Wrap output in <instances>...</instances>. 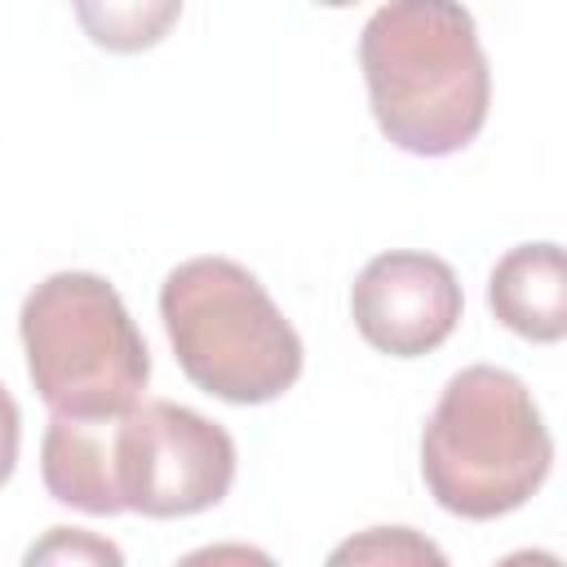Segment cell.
Here are the masks:
<instances>
[{
  "label": "cell",
  "instance_id": "obj_1",
  "mask_svg": "<svg viewBox=\"0 0 567 567\" xmlns=\"http://www.w3.org/2000/svg\"><path fill=\"white\" fill-rule=\"evenodd\" d=\"M359 66L381 133L408 155L465 151L492 106V71L461 0H390L359 31Z\"/></svg>",
  "mask_w": 567,
  "mask_h": 567
},
{
  "label": "cell",
  "instance_id": "obj_2",
  "mask_svg": "<svg viewBox=\"0 0 567 567\" xmlns=\"http://www.w3.org/2000/svg\"><path fill=\"white\" fill-rule=\"evenodd\" d=\"M554 439L532 390L492 363L461 368L421 434V478L456 518H501L549 478Z\"/></svg>",
  "mask_w": 567,
  "mask_h": 567
},
{
  "label": "cell",
  "instance_id": "obj_3",
  "mask_svg": "<svg viewBox=\"0 0 567 567\" xmlns=\"http://www.w3.org/2000/svg\"><path fill=\"white\" fill-rule=\"evenodd\" d=\"M159 319L190 385L226 403H270L301 377V337L252 270L190 257L159 288Z\"/></svg>",
  "mask_w": 567,
  "mask_h": 567
},
{
  "label": "cell",
  "instance_id": "obj_4",
  "mask_svg": "<svg viewBox=\"0 0 567 567\" xmlns=\"http://www.w3.org/2000/svg\"><path fill=\"white\" fill-rule=\"evenodd\" d=\"M27 377L58 416H111L142 399L151 350L120 292L89 270L40 279L18 315Z\"/></svg>",
  "mask_w": 567,
  "mask_h": 567
},
{
  "label": "cell",
  "instance_id": "obj_5",
  "mask_svg": "<svg viewBox=\"0 0 567 567\" xmlns=\"http://www.w3.org/2000/svg\"><path fill=\"white\" fill-rule=\"evenodd\" d=\"M120 501L146 518L213 509L235 483V439L168 399H137L115 416Z\"/></svg>",
  "mask_w": 567,
  "mask_h": 567
},
{
  "label": "cell",
  "instance_id": "obj_6",
  "mask_svg": "<svg viewBox=\"0 0 567 567\" xmlns=\"http://www.w3.org/2000/svg\"><path fill=\"white\" fill-rule=\"evenodd\" d=\"M350 315L372 350L416 359L452 337L461 319V284L443 257L394 248L359 270L350 288Z\"/></svg>",
  "mask_w": 567,
  "mask_h": 567
},
{
  "label": "cell",
  "instance_id": "obj_7",
  "mask_svg": "<svg viewBox=\"0 0 567 567\" xmlns=\"http://www.w3.org/2000/svg\"><path fill=\"white\" fill-rule=\"evenodd\" d=\"M115 416H58L40 443V474L53 501L84 514H124L115 483Z\"/></svg>",
  "mask_w": 567,
  "mask_h": 567
},
{
  "label": "cell",
  "instance_id": "obj_8",
  "mask_svg": "<svg viewBox=\"0 0 567 567\" xmlns=\"http://www.w3.org/2000/svg\"><path fill=\"white\" fill-rule=\"evenodd\" d=\"M492 315L540 346L567 337V261L558 244H518L509 248L487 279Z\"/></svg>",
  "mask_w": 567,
  "mask_h": 567
},
{
  "label": "cell",
  "instance_id": "obj_9",
  "mask_svg": "<svg viewBox=\"0 0 567 567\" xmlns=\"http://www.w3.org/2000/svg\"><path fill=\"white\" fill-rule=\"evenodd\" d=\"M80 31L106 53L155 49L182 18V0H71Z\"/></svg>",
  "mask_w": 567,
  "mask_h": 567
},
{
  "label": "cell",
  "instance_id": "obj_10",
  "mask_svg": "<svg viewBox=\"0 0 567 567\" xmlns=\"http://www.w3.org/2000/svg\"><path fill=\"white\" fill-rule=\"evenodd\" d=\"M443 563V549L421 540L408 527H372L359 540H346L332 549V563Z\"/></svg>",
  "mask_w": 567,
  "mask_h": 567
},
{
  "label": "cell",
  "instance_id": "obj_11",
  "mask_svg": "<svg viewBox=\"0 0 567 567\" xmlns=\"http://www.w3.org/2000/svg\"><path fill=\"white\" fill-rule=\"evenodd\" d=\"M31 563H75V558H89V563H120L124 554L115 549V545H106V540H93L89 532H80V527H53V536L44 540V545H35L31 554H27Z\"/></svg>",
  "mask_w": 567,
  "mask_h": 567
},
{
  "label": "cell",
  "instance_id": "obj_12",
  "mask_svg": "<svg viewBox=\"0 0 567 567\" xmlns=\"http://www.w3.org/2000/svg\"><path fill=\"white\" fill-rule=\"evenodd\" d=\"M18 443H22V412H18L13 394L0 385V487L9 483V474L18 465Z\"/></svg>",
  "mask_w": 567,
  "mask_h": 567
},
{
  "label": "cell",
  "instance_id": "obj_13",
  "mask_svg": "<svg viewBox=\"0 0 567 567\" xmlns=\"http://www.w3.org/2000/svg\"><path fill=\"white\" fill-rule=\"evenodd\" d=\"M315 4H328V9H346V4H359V0H315Z\"/></svg>",
  "mask_w": 567,
  "mask_h": 567
}]
</instances>
